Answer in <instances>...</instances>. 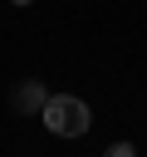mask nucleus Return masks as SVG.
<instances>
[{"mask_svg": "<svg viewBox=\"0 0 147 157\" xmlns=\"http://www.w3.org/2000/svg\"><path fill=\"white\" fill-rule=\"evenodd\" d=\"M103 157H137V152H132V142H113V147H108Z\"/></svg>", "mask_w": 147, "mask_h": 157, "instance_id": "7ed1b4c3", "label": "nucleus"}, {"mask_svg": "<svg viewBox=\"0 0 147 157\" xmlns=\"http://www.w3.org/2000/svg\"><path fill=\"white\" fill-rule=\"evenodd\" d=\"M44 128L54 132V137H83L88 132V123H93V113H88V103L83 98H74V93H54L49 103H44Z\"/></svg>", "mask_w": 147, "mask_h": 157, "instance_id": "f257e3e1", "label": "nucleus"}, {"mask_svg": "<svg viewBox=\"0 0 147 157\" xmlns=\"http://www.w3.org/2000/svg\"><path fill=\"white\" fill-rule=\"evenodd\" d=\"M15 103H20V108H39V113H44V103H49V98H44V88H39V83H24V88L15 93Z\"/></svg>", "mask_w": 147, "mask_h": 157, "instance_id": "f03ea898", "label": "nucleus"}]
</instances>
